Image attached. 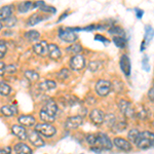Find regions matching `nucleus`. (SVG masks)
<instances>
[{"label": "nucleus", "mask_w": 154, "mask_h": 154, "mask_svg": "<svg viewBox=\"0 0 154 154\" xmlns=\"http://www.w3.org/2000/svg\"><path fill=\"white\" fill-rule=\"evenodd\" d=\"M153 133L152 131H143L140 133L138 140L136 142V145L138 146L139 149H143V150H147V149L151 148L153 146Z\"/></svg>", "instance_id": "obj_1"}, {"label": "nucleus", "mask_w": 154, "mask_h": 154, "mask_svg": "<svg viewBox=\"0 0 154 154\" xmlns=\"http://www.w3.org/2000/svg\"><path fill=\"white\" fill-rule=\"evenodd\" d=\"M34 131L38 133L39 135H42L43 137H46V138H51L57 134V128L53 125L44 122L35 125V130Z\"/></svg>", "instance_id": "obj_2"}, {"label": "nucleus", "mask_w": 154, "mask_h": 154, "mask_svg": "<svg viewBox=\"0 0 154 154\" xmlns=\"http://www.w3.org/2000/svg\"><path fill=\"white\" fill-rule=\"evenodd\" d=\"M118 107L120 112L125 116V117H130V118H134L136 115V110L134 108V105L131 103L130 101L128 100H120L118 102Z\"/></svg>", "instance_id": "obj_3"}, {"label": "nucleus", "mask_w": 154, "mask_h": 154, "mask_svg": "<svg viewBox=\"0 0 154 154\" xmlns=\"http://www.w3.org/2000/svg\"><path fill=\"white\" fill-rule=\"evenodd\" d=\"M97 144L96 148L98 149H105V150H111L113 147V144L111 142L110 138L104 133H97Z\"/></svg>", "instance_id": "obj_4"}, {"label": "nucleus", "mask_w": 154, "mask_h": 154, "mask_svg": "<svg viewBox=\"0 0 154 154\" xmlns=\"http://www.w3.org/2000/svg\"><path fill=\"white\" fill-rule=\"evenodd\" d=\"M96 93L100 97H106L110 94L112 89V84L110 81L105 80V79H100L96 83Z\"/></svg>", "instance_id": "obj_5"}, {"label": "nucleus", "mask_w": 154, "mask_h": 154, "mask_svg": "<svg viewBox=\"0 0 154 154\" xmlns=\"http://www.w3.org/2000/svg\"><path fill=\"white\" fill-rule=\"evenodd\" d=\"M85 58L81 54H76V56H73L70 59V62H69V66L72 70L74 71H80L85 67Z\"/></svg>", "instance_id": "obj_6"}, {"label": "nucleus", "mask_w": 154, "mask_h": 154, "mask_svg": "<svg viewBox=\"0 0 154 154\" xmlns=\"http://www.w3.org/2000/svg\"><path fill=\"white\" fill-rule=\"evenodd\" d=\"M83 123V116L75 115L70 116L66 119L65 121V128L66 130H76Z\"/></svg>", "instance_id": "obj_7"}, {"label": "nucleus", "mask_w": 154, "mask_h": 154, "mask_svg": "<svg viewBox=\"0 0 154 154\" xmlns=\"http://www.w3.org/2000/svg\"><path fill=\"white\" fill-rule=\"evenodd\" d=\"M59 37H60V39H62V40L65 42H68V43L75 42L77 39H78L77 34L72 31H69L68 28L59 29Z\"/></svg>", "instance_id": "obj_8"}, {"label": "nucleus", "mask_w": 154, "mask_h": 154, "mask_svg": "<svg viewBox=\"0 0 154 154\" xmlns=\"http://www.w3.org/2000/svg\"><path fill=\"white\" fill-rule=\"evenodd\" d=\"M89 119L96 125H102L105 119V113L98 108H95L89 112Z\"/></svg>", "instance_id": "obj_9"}, {"label": "nucleus", "mask_w": 154, "mask_h": 154, "mask_svg": "<svg viewBox=\"0 0 154 154\" xmlns=\"http://www.w3.org/2000/svg\"><path fill=\"white\" fill-rule=\"evenodd\" d=\"M27 139L30 142V144H32L35 147H42V146L45 145L43 139L41 138V136L38 133H36L35 131H27Z\"/></svg>", "instance_id": "obj_10"}, {"label": "nucleus", "mask_w": 154, "mask_h": 154, "mask_svg": "<svg viewBox=\"0 0 154 154\" xmlns=\"http://www.w3.org/2000/svg\"><path fill=\"white\" fill-rule=\"evenodd\" d=\"M112 144L115 147H117L122 151H131V148H133L131 147V144L128 140H125V138H121V137H116L113 140Z\"/></svg>", "instance_id": "obj_11"}, {"label": "nucleus", "mask_w": 154, "mask_h": 154, "mask_svg": "<svg viewBox=\"0 0 154 154\" xmlns=\"http://www.w3.org/2000/svg\"><path fill=\"white\" fill-rule=\"evenodd\" d=\"M33 51L36 54H38V56H45L46 54H48V42L45 40H42V41H39V42H36L35 44L33 45Z\"/></svg>", "instance_id": "obj_12"}, {"label": "nucleus", "mask_w": 154, "mask_h": 154, "mask_svg": "<svg viewBox=\"0 0 154 154\" xmlns=\"http://www.w3.org/2000/svg\"><path fill=\"white\" fill-rule=\"evenodd\" d=\"M18 121L20 125L24 128H32L36 125V119L32 115H21L18 117Z\"/></svg>", "instance_id": "obj_13"}, {"label": "nucleus", "mask_w": 154, "mask_h": 154, "mask_svg": "<svg viewBox=\"0 0 154 154\" xmlns=\"http://www.w3.org/2000/svg\"><path fill=\"white\" fill-rule=\"evenodd\" d=\"M119 66H120L121 71H122L126 76L131 75V65L130 59H128V57L126 56V54H122V56H121L120 61H119Z\"/></svg>", "instance_id": "obj_14"}, {"label": "nucleus", "mask_w": 154, "mask_h": 154, "mask_svg": "<svg viewBox=\"0 0 154 154\" xmlns=\"http://www.w3.org/2000/svg\"><path fill=\"white\" fill-rule=\"evenodd\" d=\"M11 133L14 134L17 138H19L21 141H24L27 139V130L24 126L20 125H14L11 126Z\"/></svg>", "instance_id": "obj_15"}, {"label": "nucleus", "mask_w": 154, "mask_h": 154, "mask_svg": "<svg viewBox=\"0 0 154 154\" xmlns=\"http://www.w3.org/2000/svg\"><path fill=\"white\" fill-rule=\"evenodd\" d=\"M48 54L49 58H51V60H54V61H58V60L61 59V57H62L61 49H60L59 46L54 43L48 44Z\"/></svg>", "instance_id": "obj_16"}, {"label": "nucleus", "mask_w": 154, "mask_h": 154, "mask_svg": "<svg viewBox=\"0 0 154 154\" xmlns=\"http://www.w3.org/2000/svg\"><path fill=\"white\" fill-rule=\"evenodd\" d=\"M14 151L16 154H33L31 147L25 143H17L14 147Z\"/></svg>", "instance_id": "obj_17"}, {"label": "nucleus", "mask_w": 154, "mask_h": 154, "mask_svg": "<svg viewBox=\"0 0 154 154\" xmlns=\"http://www.w3.org/2000/svg\"><path fill=\"white\" fill-rule=\"evenodd\" d=\"M0 113H1L4 117H12L14 115L18 114V109H17L16 106L4 105L0 108Z\"/></svg>", "instance_id": "obj_18"}, {"label": "nucleus", "mask_w": 154, "mask_h": 154, "mask_svg": "<svg viewBox=\"0 0 154 154\" xmlns=\"http://www.w3.org/2000/svg\"><path fill=\"white\" fill-rule=\"evenodd\" d=\"M58 105H57V103L54 102V100H48L44 103L43 107H42L41 110H44L46 111V112L51 113V114H54V115H56V113L58 112Z\"/></svg>", "instance_id": "obj_19"}, {"label": "nucleus", "mask_w": 154, "mask_h": 154, "mask_svg": "<svg viewBox=\"0 0 154 154\" xmlns=\"http://www.w3.org/2000/svg\"><path fill=\"white\" fill-rule=\"evenodd\" d=\"M128 128V122L125 118H120V119H117L116 118L115 122L114 125H112V131H115V133H120V131H123L125 128Z\"/></svg>", "instance_id": "obj_20"}, {"label": "nucleus", "mask_w": 154, "mask_h": 154, "mask_svg": "<svg viewBox=\"0 0 154 154\" xmlns=\"http://www.w3.org/2000/svg\"><path fill=\"white\" fill-rule=\"evenodd\" d=\"M14 6L12 5H4L0 8V21H5L8 18L12 17V11H14Z\"/></svg>", "instance_id": "obj_21"}, {"label": "nucleus", "mask_w": 154, "mask_h": 154, "mask_svg": "<svg viewBox=\"0 0 154 154\" xmlns=\"http://www.w3.org/2000/svg\"><path fill=\"white\" fill-rule=\"evenodd\" d=\"M39 117H40L42 121H44V123H51L56 120V115L46 112L44 110H41L39 112Z\"/></svg>", "instance_id": "obj_22"}, {"label": "nucleus", "mask_w": 154, "mask_h": 154, "mask_svg": "<svg viewBox=\"0 0 154 154\" xmlns=\"http://www.w3.org/2000/svg\"><path fill=\"white\" fill-rule=\"evenodd\" d=\"M44 19H45V17L42 16V14H32V16L29 18L28 21H27V25L30 26V27L35 26L36 24L40 23V22L43 21Z\"/></svg>", "instance_id": "obj_23"}, {"label": "nucleus", "mask_w": 154, "mask_h": 154, "mask_svg": "<svg viewBox=\"0 0 154 154\" xmlns=\"http://www.w3.org/2000/svg\"><path fill=\"white\" fill-rule=\"evenodd\" d=\"M67 53L73 54V56H76V54H79L81 53V51H83V48L82 45H81L80 43H78V42H76V43H73L71 44L69 48H67L66 49Z\"/></svg>", "instance_id": "obj_24"}, {"label": "nucleus", "mask_w": 154, "mask_h": 154, "mask_svg": "<svg viewBox=\"0 0 154 154\" xmlns=\"http://www.w3.org/2000/svg\"><path fill=\"white\" fill-rule=\"evenodd\" d=\"M56 86H57V83L54 82V80H44L43 82L39 83V88H40L42 91H51V89L56 88Z\"/></svg>", "instance_id": "obj_25"}, {"label": "nucleus", "mask_w": 154, "mask_h": 154, "mask_svg": "<svg viewBox=\"0 0 154 154\" xmlns=\"http://www.w3.org/2000/svg\"><path fill=\"white\" fill-rule=\"evenodd\" d=\"M25 37H26L30 42H36L39 39V37H40V34H39V32L36 31V30H30V31L25 33Z\"/></svg>", "instance_id": "obj_26"}, {"label": "nucleus", "mask_w": 154, "mask_h": 154, "mask_svg": "<svg viewBox=\"0 0 154 154\" xmlns=\"http://www.w3.org/2000/svg\"><path fill=\"white\" fill-rule=\"evenodd\" d=\"M25 77L30 81V82H36L39 79V74L33 70H27L25 72Z\"/></svg>", "instance_id": "obj_27"}, {"label": "nucleus", "mask_w": 154, "mask_h": 154, "mask_svg": "<svg viewBox=\"0 0 154 154\" xmlns=\"http://www.w3.org/2000/svg\"><path fill=\"white\" fill-rule=\"evenodd\" d=\"M33 8V2L32 1H23L18 5V11L20 12H26Z\"/></svg>", "instance_id": "obj_28"}, {"label": "nucleus", "mask_w": 154, "mask_h": 154, "mask_svg": "<svg viewBox=\"0 0 154 154\" xmlns=\"http://www.w3.org/2000/svg\"><path fill=\"white\" fill-rule=\"evenodd\" d=\"M12 91V88L6 82L0 81V95L1 96H8Z\"/></svg>", "instance_id": "obj_29"}, {"label": "nucleus", "mask_w": 154, "mask_h": 154, "mask_svg": "<svg viewBox=\"0 0 154 154\" xmlns=\"http://www.w3.org/2000/svg\"><path fill=\"white\" fill-rule=\"evenodd\" d=\"M139 136H140V131L137 130V128H133V130H131L130 131H128V142L136 144L137 140H138V138H139Z\"/></svg>", "instance_id": "obj_30"}, {"label": "nucleus", "mask_w": 154, "mask_h": 154, "mask_svg": "<svg viewBox=\"0 0 154 154\" xmlns=\"http://www.w3.org/2000/svg\"><path fill=\"white\" fill-rule=\"evenodd\" d=\"M70 76H71V73L68 68L61 69V71L58 73V79H60V80H62V81H66L67 79L70 78Z\"/></svg>", "instance_id": "obj_31"}, {"label": "nucleus", "mask_w": 154, "mask_h": 154, "mask_svg": "<svg viewBox=\"0 0 154 154\" xmlns=\"http://www.w3.org/2000/svg\"><path fill=\"white\" fill-rule=\"evenodd\" d=\"M108 31H109V33L113 34V35H117L119 37H125V31H123V29H121L120 27H118V26H112Z\"/></svg>", "instance_id": "obj_32"}, {"label": "nucleus", "mask_w": 154, "mask_h": 154, "mask_svg": "<svg viewBox=\"0 0 154 154\" xmlns=\"http://www.w3.org/2000/svg\"><path fill=\"white\" fill-rule=\"evenodd\" d=\"M113 41L115 43V45L119 48H123L126 45V39L125 37H119V36H114Z\"/></svg>", "instance_id": "obj_33"}, {"label": "nucleus", "mask_w": 154, "mask_h": 154, "mask_svg": "<svg viewBox=\"0 0 154 154\" xmlns=\"http://www.w3.org/2000/svg\"><path fill=\"white\" fill-rule=\"evenodd\" d=\"M146 34H145V40H147L149 43L150 41H152L153 39V28L151 26H146ZM144 40V41H145Z\"/></svg>", "instance_id": "obj_34"}, {"label": "nucleus", "mask_w": 154, "mask_h": 154, "mask_svg": "<svg viewBox=\"0 0 154 154\" xmlns=\"http://www.w3.org/2000/svg\"><path fill=\"white\" fill-rule=\"evenodd\" d=\"M101 67H102V64H101V62H99V61H93L88 64V69H89V71H91V72L98 71Z\"/></svg>", "instance_id": "obj_35"}, {"label": "nucleus", "mask_w": 154, "mask_h": 154, "mask_svg": "<svg viewBox=\"0 0 154 154\" xmlns=\"http://www.w3.org/2000/svg\"><path fill=\"white\" fill-rule=\"evenodd\" d=\"M115 120H116V116L114 115V114H109V115H105V119H104V122L106 121L107 125L110 126V128H112V125H114Z\"/></svg>", "instance_id": "obj_36"}, {"label": "nucleus", "mask_w": 154, "mask_h": 154, "mask_svg": "<svg viewBox=\"0 0 154 154\" xmlns=\"http://www.w3.org/2000/svg\"><path fill=\"white\" fill-rule=\"evenodd\" d=\"M86 142L88 144L91 146V147H96V144H97V136L96 134H91V135H88L85 138Z\"/></svg>", "instance_id": "obj_37"}, {"label": "nucleus", "mask_w": 154, "mask_h": 154, "mask_svg": "<svg viewBox=\"0 0 154 154\" xmlns=\"http://www.w3.org/2000/svg\"><path fill=\"white\" fill-rule=\"evenodd\" d=\"M39 9H40L41 11H43V12H53V14L56 12V8H54V6L48 5V4H45V3L42 4V5L39 7Z\"/></svg>", "instance_id": "obj_38"}, {"label": "nucleus", "mask_w": 154, "mask_h": 154, "mask_svg": "<svg viewBox=\"0 0 154 154\" xmlns=\"http://www.w3.org/2000/svg\"><path fill=\"white\" fill-rule=\"evenodd\" d=\"M6 51H7V48H6L5 42L3 40H0V59H2L5 56Z\"/></svg>", "instance_id": "obj_39"}, {"label": "nucleus", "mask_w": 154, "mask_h": 154, "mask_svg": "<svg viewBox=\"0 0 154 154\" xmlns=\"http://www.w3.org/2000/svg\"><path fill=\"white\" fill-rule=\"evenodd\" d=\"M4 22H5V27H7V28H12L17 23V19L14 17H11V18L5 20Z\"/></svg>", "instance_id": "obj_40"}, {"label": "nucleus", "mask_w": 154, "mask_h": 154, "mask_svg": "<svg viewBox=\"0 0 154 154\" xmlns=\"http://www.w3.org/2000/svg\"><path fill=\"white\" fill-rule=\"evenodd\" d=\"M17 70H18V67L16 65H8L5 67V73H7V74L16 73Z\"/></svg>", "instance_id": "obj_41"}, {"label": "nucleus", "mask_w": 154, "mask_h": 154, "mask_svg": "<svg viewBox=\"0 0 154 154\" xmlns=\"http://www.w3.org/2000/svg\"><path fill=\"white\" fill-rule=\"evenodd\" d=\"M12 148L7 146V147H1L0 148V154H11Z\"/></svg>", "instance_id": "obj_42"}, {"label": "nucleus", "mask_w": 154, "mask_h": 154, "mask_svg": "<svg viewBox=\"0 0 154 154\" xmlns=\"http://www.w3.org/2000/svg\"><path fill=\"white\" fill-rule=\"evenodd\" d=\"M137 116H138L140 119H146L147 118V113H146V111L142 108L138 113H137Z\"/></svg>", "instance_id": "obj_43"}, {"label": "nucleus", "mask_w": 154, "mask_h": 154, "mask_svg": "<svg viewBox=\"0 0 154 154\" xmlns=\"http://www.w3.org/2000/svg\"><path fill=\"white\" fill-rule=\"evenodd\" d=\"M142 65H143V67H144V69H145L146 71H149L150 70V65L148 64V58H147V56H145L144 57V59H143V62H142Z\"/></svg>", "instance_id": "obj_44"}, {"label": "nucleus", "mask_w": 154, "mask_h": 154, "mask_svg": "<svg viewBox=\"0 0 154 154\" xmlns=\"http://www.w3.org/2000/svg\"><path fill=\"white\" fill-rule=\"evenodd\" d=\"M95 39L96 40H100V41H103L104 43H108V39L107 38H105V37H104L103 35H100V34H97L96 35V37H95Z\"/></svg>", "instance_id": "obj_45"}, {"label": "nucleus", "mask_w": 154, "mask_h": 154, "mask_svg": "<svg viewBox=\"0 0 154 154\" xmlns=\"http://www.w3.org/2000/svg\"><path fill=\"white\" fill-rule=\"evenodd\" d=\"M5 67L6 65L4 64V62H0V76H2L5 73Z\"/></svg>", "instance_id": "obj_46"}, {"label": "nucleus", "mask_w": 154, "mask_h": 154, "mask_svg": "<svg viewBox=\"0 0 154 154\" xmlns=\"http://www.w3.org/2000/svg\"><path fill=\"white\" fill-rule=\"evenodd\" d=\"M135 11H136L137 18H138V19H141L143 17V14H144L143 11H140V9H135Z\"/></svg>", "instance_id": "obj_47"}, {"label": "nucleus", "mask_w": 154, "mask_h": 154, "mask_svg": "<svg viewBox=\"0 0 154 154\" xmlns=\"http://www.w3.org/2000/svg\"><path fill=\"white\" fill-rule=\"evenodd\" d=\"M148 96H149V98H150V100H151V101H153V99H154V97H153V86L150 88V91H149Z\"/></svg>", "instance_id": "obj_48"}, {"label": "nucleus", "mask_w": 154, "mask_h": 154, "mask_svg": "<svg viewBox=\"0 0 154 154\" xmlns=\"http://www.w3.org/2000/svg\"><path fill=\"white\" fill-rule=\"evenodd\" d=\"M67 16H68V12H64V14L61 16V18L58 20V23H59V22H61V21H63V20L65 19V17H67Z\"/></svg>", "instance_id": "obj_49"}, {"label": "nucleus", "mask_w": 154, "mask_h": 154, "mask_svg": "<svg viewBox=\"0 0 154 154\" xmlns=\"http://www.w3.org/2000/svg\"><path fill=\"white\" fill-rule=\"evenodd\" d=\"M145 44H146V41H143V42H142V44H141V51L145 49Z\"/></svg>", "instance_id": "obj_50"}, {"label": "nucleus", "mask_w": 154, "mask_h": 154, "mask_svg": "<svg viewBox=\"0 0 154 154\" xmlns=\"http://www.w3.org/2000/svg\"><path fill=\"white\" fill-rule=\"evenodd\" d=\"M2 27H3V25H2V22H1V21H0V30H1V29H2Z\"/></svg>", "instance_id": "obj_51"}]
</instances>
